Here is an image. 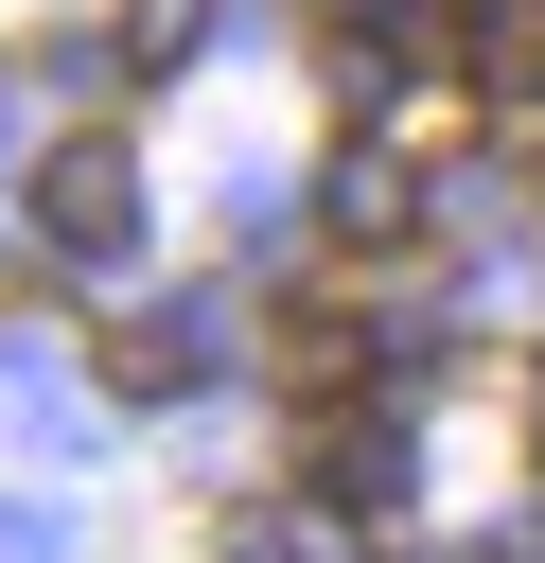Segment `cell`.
I'll list each match as a JSON object with an SVG mask.
<instances>
[{"instance_id": "1", "label": "cell", "mask_w": 545, "mask_h": 563, "mask_svg": "<svg viewBox=\"0 0 545 563\" xmlns=\"http://www.w3.org/2000/svg\"><path fill=\"white\" fill-rule=\"evenodd\" d=\"M35 229H53L70 264H105V246L141 229V158H123L105 123H88V141H53V158H35Z\"/></svg>"}, {"instance_id": "2", "label": "cell", "mask_w": 545, "mask_h": 563, "mask_svg": "<svg viewBox=\"0 0 545 563\" xmlns=\"http://www.w3.org/2000/svg\"><path fill=\"white\" fill-rule=\"evenodd\" d=\"M316 510H404V440H387V405H316Z\"/></svg>"}, {"instance_id": "3", "label": "cell", "mask_w": 545, "mask_h": 563, "mask_svg": "<svg viewBox=\"0 0 545 563\" xmlns=\"http://www.w3.org/2000/svg\"><path fill=\"white\" fill-rule=\"evenodd\" d=\"M88 369H105L123 405H176V387H193V317H158V299H123V317L88 334Z\"/></svg>"}, {"instance_id": "4", "label": "cell", "mask_w": 545, "mask_h": 563, "mask_svg": "<svg viewBox=\"0 0 545 563\" xmlns=\"http://www.w3.org/2000/svg\"><path fill=\"white\" fill-rule=\"evenodd\" d=\"M316 211H334V246H404V229H422V176H404V158H369V141H352V158H334V176H316Z\"/></svg>"}, {"instance_id": "5", "label": "cell", "mask_w": 545, "mask_h": 563, "mask_svg": "<svg viewBox=\"0 0 545 563\" xmlns=\"http://www.w3.org/2000/svg\"><path fill=\"white\" fill-rule=\"evenodd\" d=\"M457 70H475L492 106H527V88H545V0H457Z\"/></svg>"}]
</instances>
